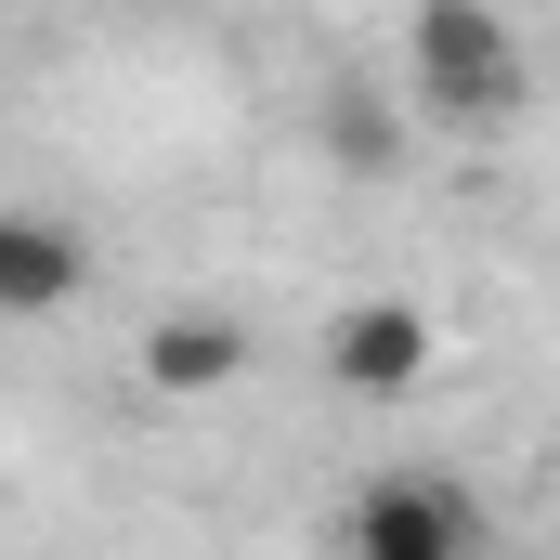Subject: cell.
Listing matches in <instances>:
<instances>
[{"label":"cell","mask_w":560,"mask_h":560,"mask_svg":"<svg viewBox=\"0 0 560 560\" xmlns=\"http://www.w3.org/2000/svg\"><path fill=\"white\" fill-rule=\"evenodd\" d=\"M235 378H248V326H235V313L183 300V313H156V326H143V392L196 405V392H235Z\"/></svg>","instance_id":"277c9868"},{"label":"cell","mask_w":560,"mask_h":560,"mask_svg":"<svg viewBox=\"0 0 560 560\" xmlns=\"http://www.w3.org/2000/svg\"><path fill=\"white\" fill-rule=\"evenodd\" d=\"M339 548L352 560H469L482 548V509H469V482H443V469H378V482H352Z\"/></svg>","instance_id":"7a4b0ae2"},{"label":"cell","mask_w":560,"mask_h":560,"mask_svg":"<svg viewBox=\"0 0 560 560\" xmlns=\"http://www.w3.org/2000/svg\"><path fill=\"white\" fill-rule=\"evenodd\" d=\"M430 365H443V326H430L418 300H352V313L326 326V378H339L352 405H405Z\"/></svg>","instance_id":"3957f363"},{"label":"cell","mask_w":560,"mask_h":560,"mask_svg":"<svg viewBox=\"0 0 560 560\" xmlns=\"http://www.w3.org/2000/svg\"><path fill=\"white\" fill-rule=\"evenodd\" d=\"M313 143H326L352 183H378V170H405V143H418V105H392V92H365V79H326V105H313Z\"/></svg>","instance_id":"8992f818"},{"label":"cell","mask_w":560,"mask_h":560,"mask_svg":"<svg viewBox=\"0 0 560 560\" xmlns=\"http://www.w3.org/2000/svg\"><path fill=\"white\" fill-rule=\"evenodd\" d=\"M79 287H92V248H79L52 209H0V313L39 326V313H66Z\"/></svg>","instance_id":"5b68a950"},{"label":"cell","mask_w":560,"mask_h":560,"mask_svg":"<svg viewBox=\"0 0 560 560\" xmlns=\"http://www.w3.org/2000/svg\"><path fill=\"white\" fill-rule=\"evenodd\" d=\"M405 79H418L430 118H509L522 105V39L482 0H430L418 26H405Z\"/></svg>","instance_id":"6da1fadb"}]
</instances>
